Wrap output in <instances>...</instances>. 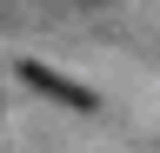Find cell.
<instances>
[{"instance_id": "cell-1", "label": "cell", "mask_w": 160, "mask_h": 153, "mask_svg": "<svg viewBox=\"0 0 160 153\" xmlns=\"http://www.w3.org/2000/svg\"><path fill=\"white\" fill-rule=\"evenodd\" d=\"M20 80H27L33 93H47V100H67V107H80V113H93V93H87V87H73V80H60V73H47L40 60H20Z\"/></svg>"}]
</instances>
